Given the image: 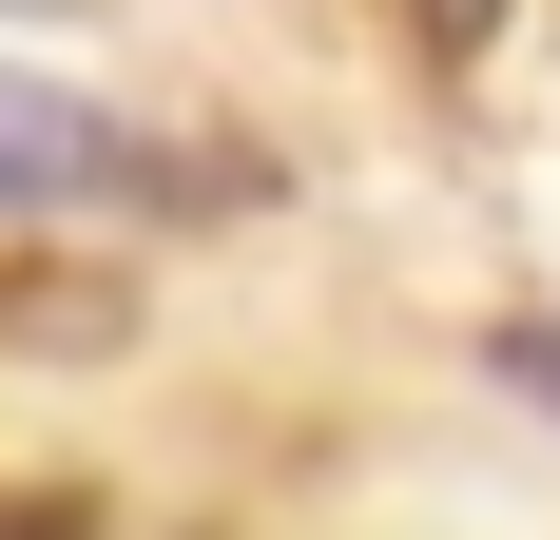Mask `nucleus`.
Wrapping results in <instances>:
<instances>
[{
    "instance_id": "nucleus-4",
    "label": "nucleus",
    "mask_w": 560,
    "mask_h": 540,
    "mask_svg": "<svg viewBox=\"0 0 560 540\" xmlns=\"http://www.w3.org/2000/svg\"><path fill=\"white\" fill-rule=\"evenodd\" d=\"M0 540H97V502H0Z\"/></svg>"
},
{
    "instance_id": "nucleus-2",
    "label": "nucleus",
    "mask_w": 560,
    "mask_h": 540,
    "mask_svg": "<svg viewBox=\"0 0 560 540\" xmlns=\"http://www.w3.org/2000/svg\"><path fill=\"white\" fill-rule=\"evenodd\" d=\"M503 386H522V406H560V328H503Z\"/></svg>"
},
{
    "instance_id": "nucleus-1",
    "label": "nucleus",
    "mask_w": 560,
    "mask_h": 540,
    "mask_svg": "<svg viewBox=\"0 0 560 540\" xmlns=\"http://www.w3.org/2000/svg\"><path fill=\"white\" fill-rule=\"evenodd\" d=\"M0 213H232V174L0 58Z\"/></svg>"
},
{
    "instance_id": "nucleus-5",
    "label": "nucleus",
    "mask_w": 560,
    "mask_h": 540,
    "mask_svg": "<svg viewBox=\"0 0 560 540\" xmlns=\"http://www.w3.org/2000/svg\"><path fill=\"white\" fill-rule=\"evenodd\" d=\"M0 20H97V0H0Z\"/></svg>"
},
{
    "instance_id": "nucleus-3",
    "label": "nucleus",
    "mask_w": 560,
    "mask_h": 540,
    "mask_svg": "<svg viewBox=\"0 0 560 540\" xmlns=\"http://www.w3.org/2000/svg\"><path fill=\"white\" fill-rule=\"evenodd\" d=\"M425 39H445V58H483V39H503V0H425Z\"/></svg>"
}]
</instances>
